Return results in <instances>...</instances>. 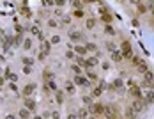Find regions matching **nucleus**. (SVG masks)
<instances>
[{
  "mask_svg": "<svg viewBox=\"0 0 154 119\" xmlns=\"http://www.w3.org/2000/svg\"><path fill=\"white\" fill-rule=\"evenodd\" d=\"M25 107H27L28 110H34V108H35V103H34L32 100H25Z\"/></svg>",
  "mask_w": 154,
  "mask_h": 119,
  "instance_id": "nucleus-8",
  "label": "nucleus"
},
{
  "mask_svg": "<svg viewBox=\"0 0 154 119\" xmlns=\"http://www.w3.org/2000/svg\"><path fill=\"white\" fill-rule=\"evenodd\" d=\"M131 96H135V98H140V96H142L140 89H138L136 85H131Z\"/></svg>",
  "mask_w": 154,
  "mask_h": 119,
  "instance_id": "nucleus-5",
  "label": "nucleus"
},
{
  "mask_svg": "<svg viewBox=\"0 0 154 119\" xmlns=\"http://www.w3.org/2000/svg\"><path fill=\"white\" fill-rule=\"evenodd\" d=\"M152 14H154V7H152Z\"/></svg>",
  "mask_w": 154,
  "mask_h": 119,
  "instance_id": "nucleus-35",
  "label": "nucleus"
},
{
  "mask_svg": "<svg viewBox=\"0 0 154 119\" xmlns=\"http://www.w3.org/2000/svg\"><path fill=\"white\" fill-rule=\"evenodd\" d=\"M71 39H73V41H80V39H83V36L80 34V32H73V34H71Z\"/></svg>",
  "mask_w": 154,
  "mask_h": 119,
  "instance_id": "nucleus-10",
  "label": "nucleus"
},
{
  "mask_svg": "<svg viewBox=\"0 0 154 119\" xmlns=\"http://www.w3.org/2000/svg\"><path fill=\"white\" fill-rule=\"evenodd\" d=\"M75 82H76L78 85H83V87H89V85H90V84H89V80H87L85 77H82V75H78V77L75 78Z\"/></svg>",
  "mask_w": 154,
  "mask_h": 119,
  "instance_id": "nucleus-2",
  "label": "nucleus"
},
{
  "mask_svg": "<svg viewBox=\"0 0 154 119\" xmlns=\"http://www.w3.org/2000/svg\"><path fill=\"white\" fill-rule=\"evenodd\" d=\"M121 85H122V80H121V78H117V80L113 82V87H115V89H119Z\"/></svg>",
  "mask_w": 154,
  "mask_h": 119,
  "instance_id": "nucleus-16",
  "label": "nucleus"
},
{
  "mask_svg": "<svg viewBox=\"0 0 154 119\" xmlns=\"http://www.w3.org/2000/svg\"><path fill=\"white\" fill-rule=\"evenodd\" d=\"M34 89H35V85H34V84H30L28 87H25V89H23V94H25V96H28V94L34 91Z\"/></svg>",
  "mask_w": 154,
  "mask_h": 119,
  "instance_id": "nucleus-9",
  "label": "nucleus"
},
{
  "mask_svg": "<svg viewBox=\"0 0 154 119\" xmlns=\"http://www.w3.org/2000/svg\"><path fill=\"white\" fill-rule=\"evenodd\" d=\"M103 20H105V21H110L112 18H110V14H103Z\"/></svg>",
  "mask_w": 154,
  "mask_h": 119,
  "instance_id": "nucleus-25",
  "label": "nucleus"
},
{
  "mask_svg": "<svg viewBox=\"0 0 154 119\" xmlns=\"http://www.w3.org/2000/svg\"><path fill=\"white\" fill-rule=\"evenodd\" d=\"M103 110H105V108H103L101 105H94V107H92V112H94V114H101Z\"/></svg>",
  "mask_w": 154,
  "mask_h": 119,
  "instance_id": "nucleus-11",
  "label": "nucleus"
},
{
  "mask_svg": "<svg viewBox=\"0 0 154 119\" xmlns=\"http://www.w3.org/2000/svg\"><path fill=\"white\" fill-rule=\"evenodd\" d=\"M87 52V46H76V53H85Z\"/></svg>",
  "mask_w": 154,
  "mask_h": 119,
  "instance_id": "nucleus-14",
  "label": "nucleus"
},
{
  "mask_svg": "<svg viewBox=\"0 0 154 119\" xmlns=\"http://www.w3.org/2000/svg\"><path fill=\"white\" fill-rule=\"evenodd\" d=\"M58 41H60V38H58V36H55V38L51 39V43H58Z\"/></svg>",
  "mask_w": 154,
  "mask_h": 119,
  "instance_id": "nucleus-29",
  "label": "nucleus"
},
{
  "mask_svg": "<svg viewBox=\"0 0 154 119\" xmlns=\"http://www.w3.org/2000/svg\"><path fill=\"white\" fill-rule=\"evenodd\" d=\"M96 64H98V59H96V57H92V59L87 61V66H96Z\"/></svg>",
  "mask_w": 154,
  "mask_h": 119,
  "instance_id": "nucleus-12",
  "label": "nucleus"
},
{
  "mask_svg": "<svg viewBox=\"0 0 154 119\" xmlns=\"http://www.w3.org/2000/svg\"><path fill=\"white\" fill-rule=\"evenodd\" d=\"M73 71H76V75H80V73H82V69H80L78 66H73Z\"/></svg>",
  "mask_w": 154,
  "mask_h": 119,
  "instance_id": "nucleus-24",
  "label": "nucleus"
},
{
  "mask_svg": "<svg viewBox=\"0 0 154 119\" xmlns=\"http://www.w3.org/2000/svg\"><path fill=\"white\" fill-rule=\"evenodd\" d=\"M2 82H4V80H2V78H0V85H2Z\"/></svg>",
  "mask_w": 154,
  "mask_h": 119,
  "instance_id": "nucleus-34",
  "label": "nucleus"
},
{
  "mask_svg": "<svg viewBox=\"0 0 154 119\" xmlns=\"http://www.w3.org/2000/svg\"><path fill=\"white\" fill-rule=\"evenodd\" d=\"M105 30H106V34H112V36H113V28L110 27V25H106V27H105Z\"/></svg>",
  "mask_w": 154,
  "mask_h": 119,
  "instance_id": "nucleus-18",
  "label": "nucleus"
},
{
  "mask_svg": "<svg viewBox=\"0 0 154 119\" xmlns=\"http://www.w3.org/2000/svg\"><path fill=\"white\" fill-rule=\"evenodd\" d=\"M78 117H87V110H80V112H78Z\"/></svg>",
  "mask_w": 154,
  "mask_h": 119,
  "instance_id": "nucleus-19",
  "label": "nucleus"
},
{
  "mask_svg": "<svg viewBox=\"0 0 154 119\" xmlns=\"http://www.w3.org/2000/svg\"><path fill=\"white\" fill-rule=\"evenodd\" d=\"M133 108L136 110V112H140V110L143 108V105H142V101H140V98H138V100H136V101L133 103Z\"/></svg>",
  "mask_w": 154,
  "mask_h": 119,
  "instance_id": "nucleus-6",
  "label": "nucleus"
},
{
  "mask_svg": "<svg viewBox=\"0 0 154 119\" xmlns=\"http://www.w3.org/2000/svg\"><path fill=\"white\" fill-rule=\"evenodd\" d=\"M28 116H30V110H28V108H21V110H20V117L27 119Z\"/></svg>",
  "mask_w": 154,
  "mask_h": 119,
  "instance_id": "nucleus-7",
  "label": "nucleus"
},
{
  "mask_svg": "<svg viewBox=\"0 0 154 119\" xmlns=\"http://www.w3.org/2000/svg\"><path fill=\"white\" fill-rule=\"evenodd\" d=\"M126 116H128L129 119H135V117H136V110H135L133 107H128V108H126Z\"/></svg>",
  "mask_w": 154,
  "mask_h": 119,
  "instance_id": "nucleus-3",
  "label": "nucleus"
},
{
  "mask_svg": "<svg viewBox=\"0 0 154 119\" xmlns=\"http://www.w3.org/2000/svg\"><path fill=\"white\" fill-rule=\"evenodd\" d=\"M25 73H27V75H28V73H32V69H30V66H25V69H23Z\"/></svg>",
  "mask_w": 154,
  "mask_h": 119,
  "instance_id": "nucleus-26",
  "label": "nucleus"
},
{
  "mask_svg": "<svg viewBox=\"0 0 154 119\" xmlns=\"http://www.w3.org/2000/svg\"><path fill=\"white\" fill-rule=\"evenodd\" d=\"M23 62L25 66H32V59H23Z\"/></svg>",
  "mask_w": 154,
  "mask_h": 119,
  "instance_id": "nucleus-23",
  "label": "nucleus"
},
{
  "mask_svg": "<svg viewBox=\"0 0 154 119\" xmlns=\"http://www.w3.org/2000/svg\"><path fill=\"white\" fill-rule=\"evenodd\" d=\"M5 119H14V116H7V117H5Z\"/></svg>",
  "mask_w": 154,
  "mask_h": 119,
  "instance_id": "nucleus-32",
  "label": "nucleus"
},
{
  "mask_svg": "<svg viewBox=\"0 0 154 119\" xmlns=\"http://www.w3.org/2000/svg\"><path fill=\"white\" fill-rule=\"evenodd\" d=\"M55 4L57 5H64V0H55Z\"/></svg>",
  "mask_w": 154,
  "mask_h": 119,
  "instance_id": "nucleus-30",
  "label": "nucleus"
},
{
  "mask_svg": "<svg viewBox=\"0 0 154 119\" xmlns=\"http://www.w3.org/2000/svg\"><path fill=\"white\" fill-rule=\"evenodd\" d=\"M90 119H94V117H90Z\"/></svg>",
  "mask_w": 154,
  "mask_h": 119,
  "instance_id": "nucleus-36",
  "label": "nucleus"
},
{
  "mask_svg": "<svg viewBox=\"0 0 154 119\" xmlns=\"http://www.w3.org/2000/svg\"><path fill=\"white\" fill-rule=\"evenodd\" d=\"M112 59H113L115 62H121L122 61V53H121V52H117V50H113L112 52Z\"/></svg>",
  "mask_w": 154,
  "mask_h": 119,
  "instance_id": "nucleus-4",
  "label": "nucleus"
},
{
  "mask_svg": "<svg viewBox=\"0 0 154 119\" xmlns=\"http://www.w3.org/2000/svg\"><path fill=\"white\" fill-rule=\"evenodd\" d=\"M75 16H78V18H82V16H83V13H82V11H76V13H75Z\"/></svg>",
  "mask_w": 154,
  "mask_h": 119,
  "instance_id": "nucleus-27",
  "label": "nucleus"
},
{
  "mask_svg": "<svg viewBox=\"0 0 154 119\" xmlns=\"http://www.w3.org/2000/svg\"><path fill=\"white\" fill-rule=\"evenodd\" d=\"M35 119H43V117H41V116H35Z\"/></svg>",
  "mask_w": 154,
  "mask_h": 119,
  "instance_id": "nucleus-33",
  "label": "nucleus"
},
{
  "mask_svg": "<svg viewBox=\"0 0 154 119\" xmlns=\"http://www.w3.org/2000/svg\"><path fill=\"white\" fill-rule=\"evenodd\" d=\"M48 50H50V43H44V44H43V52L48 53Z\"/></svg>",
  "mask_w": 154,
  "mask_h": 119,
  "instance_id": "nucleus-17",
  "label": "nucleus"
},
{
  "mask_svg": "<svg viewBox=\"0 0 154 119\" xmlns=\"http://www.w3.org/2000/svg\"><path fill=\"white\" fill-rule=\"evenodd\" d=\"M122 55L126 59H131L133 57V52H131V44L128 41H122Z\"/></svg>",
  "mask_w": 154,
  "mask_h": 119,
  "instance_id": "nucleus-1",
  "label": "nucleus"
},
{
  "mask_svg": "<svg viewBox=\"0 0 154 119\" xmlns=\"http://www.w3.org/2000/svg\"><path fill=\"white\" fill-rule=\"evenodd\" d=\"M69 119H78V117L76 116H69Z\"/></svg>",
  "mask_w": 154,
  "mask_h": 119,
  "instance_id": "nucleus-31",
  "label": "nucleus"
},
{
  "mask_svg": "<svg viewBox=\"0 0 154 119\" xmlns=\"http://www.w3.org/2000/svg\"><path fill=\"white\" fill-rule=\"evenodd\" d=\"M94 25H96L94 20H87V28H94Z\"/></svg>",
  "mask_w": 154,
  "mask_h": 119,
  "instance_id": "nucleus-15",
  "label": "nucleus"
},
{
  "mask_svg": "<svg viewBox=\"0 0 154 119\" xmlns=\"http://www.w3.org/2000/svg\"><path fill=\"white\" fill-rule=\"evenodd\" d=\"M145 11V5H138V13H143Z\"/></svg>",
  "mask_w": 154,
  "mask_h": 119,
  "instance_id": "nucleus-28",
  "label": "nucleus"
},
{
  "mask_svg": "<svg viewBox=\"0 0 154 119\" xmlns=\"http://www.w3.org/2000/svg\"><path fill=\"white\" fill-rule=\"evenodd\" d=\"M106 48H108L110 52H113V50H115V44H113V43H108V44H106Z\"/></svg>",
  "mask_w": 154,
  "mask_h": 119,
  "instance_id": "nucleus-20",
  "label": "nucleus"
},
{
  "mask_svg": "<svg viewBox=\"0 0 154 119\" xmlns=\"http://www.w3.org/2000/svg\"><path fill=\"white\" fill-rule=\"evenodd\" d=\"M147 101H149V103L154 101V91H149V93H147Z\"/></svg>",
  "mask_w": 154,
  "mask_h": 119,
  "instance_id": "nucleus-13",
  "label": "nucleus"
},
{
  "mask_svg": "<svg viewBox=\"0 0 154 119\" xmlns=\"http://www.w3.org/2000/svg\"><path fill=\"white\" fill-rule=\"evenodd\" d=\"M101 91H103L101 87H96V89H94V96H99V94H101Z\"/></svg>",
  "mask_w": 154,
  "mask_h": 119,
  "instance_id": "nucleus-21",
  "label": "nucleus"
},
{
  "mask_svg": "<svg viewBox=\"0 0 154 119\" xmlns=\"http://www.w3.org/2000/svg\"><path fill=\"white\" fill-rule=\"evenodd\" d=\"M67 93H69V94H73V93H75V87H73L71 84H67Z\"/></svg>",
  "mask_w": 154,
  "mask_h": 119,
  "instance_id": "nucleus-22",
  "label": "nucleus"
}]
</instances>
